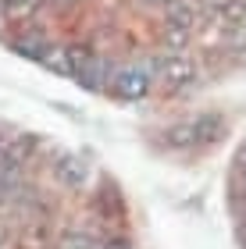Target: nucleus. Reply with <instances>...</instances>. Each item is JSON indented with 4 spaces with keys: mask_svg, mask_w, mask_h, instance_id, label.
<instances>
[{
    "mask_svg": "<svg viewBox=\"0 0 246 249\" xmlns=\"http://www.w3.org/2000/svg\"><path fill=\"white\" fill-rule=\"evenodd\" d=\"M221 128H225V121H221L218 114H193L186 121L171 124V128L164 132V142L168 146H178V150H189V146H207L214 142Z\"/></svg>",
    "mask_w": 246,
    "mask_h": 249,
    "instance_id": "obj_1",
    "label": "nucleus"
},
{
    "mask_svg": "<svg viewBox=\"0 0 246 249\" xmlns=\"http://www.w3.org/2000/svg\"><path fill=\"white\" fill-rule=\"evenodd\" d=\"M150 71L161 78V86L168 93H182V89L196 86V78H200V68L189 53H161V57L150 61Z\"/></svg>",
    "mask_w": 246,
    "mask_h": 249,
    "instance_id": "obj_2",
    "label": "nucleus"
},
{
    "mask_svg": "<svg viewBox=\"0 0 246 249\" xmlns=\"http://www.w3.org/2000/svg\"><path fill=\"white\" fill-rule=\"evenodd\" d=\"M196 21H200V11L193 0H178L164 11V43L171 53H182L189 36L196 32Z\"/></svg>",
    "mask_w": 246,
    "mask_h": 249,
    "instance_id": "obj_3",
    "label": "nucleus"
},
{
    "mask_svg": "<svg viewBox=\"0 0 246 249\" xmlns=\"http://www.w3.org/2000/svg\"><path fill=\"white\" fill-rule=\"evenodd\" d=\"M153 86V71L150 68H139V64H129V68H118L114 78H111V93L118 100H143Z\"/></svg>",
    "mask_w": 246,
    "mask_h": 249,
    "instance_id": "obj_4",
    "label": "nucleus"
},
{
    "mask_svg": "<svg viewBox=\"0 0 246 249\" xmlns=\"http://www.w3.org/2000/svg\"><path fill=\"white\" fill-rule=\"evenodd\" d=\"M54 178H57L64 189H86L89 164L82 160V157H75V153H61L57 160H54Z\"/></svg>",
    "mask_w": 246,
    "mask_h": 249,
    "instance_id": "obj_5",
    "label": "nucleus"
},
{
    "mask_svg": "<svg viewBox=\"0 0 246 249\" xmlns=\"http://www.w3.org/2000/svg\"><path fill=\"white\" fill-rule=\"evenodd\" d=\"M57 249H100L96 235L86 228H64L57 235Z\"/></svg>",
    "mask_w": 246,
    "mask_h": 249,
    "instance_id": "obj_6",
    "label": "nucleus"
},
{
    "mask_svg": "<svg viewBox=\"0 0 246 249\" xmlns=\"http://www.w3.org/2000/svg\"><path fill=\"white\" fill-rule=\"evenodd\" d=\"M47 239H50L47 224H43V221H32V224H29V231H25V239H21V246H25V249H36V242L43 246Z\"/></svg>",
    "mask_w": 246,
    "mask_h": 249,
    "instance_id": "obj_7",
    "label": "nucleus"
},
{
    "mask_svg": "<svg viewBox=\"0 0 246 249\" xmlns=\"http://www.w3.org/2000/svg\"><path fill=\"white\" fill-rule=\"evenodd\" d=\"M100 249H132V246L121 235H107V239H100Z\"/></svg>",
    "mask_w": 246,
    "mask_h": 249,
    "instance_id": "obj_8",
    "label": "nucleus"
},
{
    "mask_svg": "<svg viewBox=\"0 0 246 249\" xmlns=\"http://www.w3.org/2000/svg\"><path fill=\"white\" fill-rule=\"evenodd\" d=\"M39 4H43V0H11V7H15V11H32Z\"/></svg>",
    "mask_w": 246,
    "mask_h": 249,
    "instance_id": "obj_9",
    "label": "nucleus"
},
{
    "mask_svg": "<svg viewBox=\"0 0 246 249\" xmlns=\"http://www.w3.org/2000/svg\"><path fill=\"white\" fill-rule=\"evenodd\" d=\"M236 164H239V182H243V189H246V146H243V153L236 157Z\"/></svg>",
    "mask_w": 246,
    "mask_h": 249,
    "instance_id": "obj_10",
    "label": "nucleus"
},
{
    "mask_svg": "<svg viewBox=\"0 0 246 249\" xmlns=\"http://www.w3.org/2000/svg\"><path fill=\"white\" fill-rule=\"evenodd\" d=\"M139 4H147V7H171V4H178V0H139Z\"/></svg>",
    "mask_w": 246,
    "mask_h": 249,
    "instance_id": "obj_11",
    "label": "nucleus"
},
{
    "mask_svg": "<svg viewBox=\"0 0 246 249\" xmlns=\"http://www.w3.org/2000/svg\"><path fill=\"white\" fill-rule=\"evenodd\" d=\"M4 242H7V221L0 217V246H4Z\"/></svg>",
    "mask_w": 246,
    "mask_h": 249,
    "instance_id": "obj_12",
    "label": "nucleus"
},
{
    "mask_svg": "<svg viewBox=\"0 0 246 249\" xmlns=\"http://www.w3.org/2000/svg\"><path fill=\"white\" fill-rule=\"evenodd\" d=\"M239 249H246V224L239 228Z\"/></svg>",
    "mask_w": 246,
    "mask_h": 249,
    "instance_id": "obj_13",
    "label": "nucleus"
},
{
    "mask_svg": "<svg viewBox=\"0 0 246 249\" xmlns=\"http://www.w3.org/2000/svg\"><path fill=\"white\" fill-rule=\"evenodd\" d=\"M54 4H61V7H64V4H75V0H54Z\"/></svg>",
    "mask_w": 246,
    "mask_h": 249,
    "instance_id": "obj_14",
    "label": "nucleus"
}]
</instances>
